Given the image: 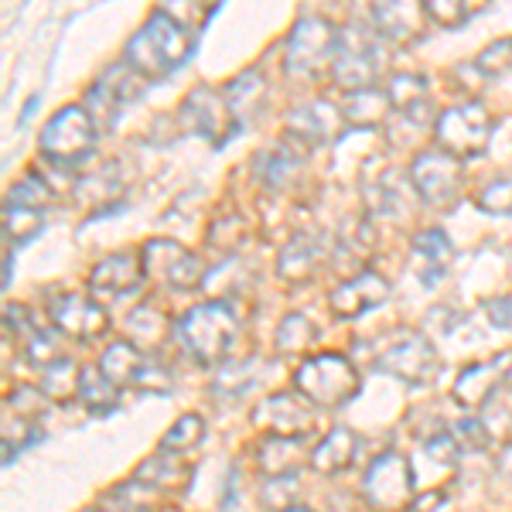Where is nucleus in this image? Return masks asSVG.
I'll return each instance as SVG.
<instances>
[{
  "mask_svg": "<svg viewBox=\"0 0 512 512\" xmlns=\"http://www.w3.org/2000/svg\"><path fill=\"white\" fill-rule=\"evenodd\" d=\"M294 386L318 410H338L359 393V373L345 355L321 352L301 362V369L294 373Z\"/></svg>",
  "mask_w": 512,
  "mask_h": 512,
  "instance_id": "nucleus-4",
  "label": "nucleus"
},
{
  "mask_svg": "<svg viewBox=\"0 0 512 512\" xmlns=\"http://www.w3.org/2000/svg\"><path fill=\"white\" fill-rule=\"evenodd\" d=\"M195 52V35L188 31V24L171 14L168 7H158L134 38L127 41V62L130 69L140 72L147 82L168 79L171 72H178L181 65L192 59Z\"/></svg>",
  "mask_w": 512,
  "mask_h": 512,
  "instance_id": "nucleus-1",
  "label": "nucleus"
},
{
  "mask_svg": "<svg viewBox=\"0 0 512 512\" xmlns=\"http://www.w3.org/2000/svg\"><path fill=\"white\" fill-rule=\"evenodd\" d=\"M144 280H147V270L137 253H113L93 267V274H89V291L96 297H127L140 291Z\"/></svg>",
  "mask_w": 512,
  "mask_h": 512,
  "instance_id": "nucleus-21",
  "label": "nucleus"
},
{
  "mask_svg": "<svg viewBox=\"0 0 512 512\" xmlns=\"http://www.w3.org/2000/svg\"><path fill=\"white\" fill-rule=\"evenodd\" d=\"M369 21H373L376 35L383 41L414 45V41L424 38L427 11H424V4H414V0H383V4H373Z\"/></svg>",
  "mask_w": 512,
  "mask_h": 512,
  "instance_id": "nucleus-19",
  "label": "nucleus"
},
{
  "mask_svg": "<svg viewBox=\"0 0 512 512\" xmlns=\"http://www.w3.org/2000/svg\"><path fill=\"white\" fill-rule=\"evenodd\" d=\"M335 48H338L335 24L308 14V18H301L294 24L291 38H287L284 69L291 72V76H311V72H318L325 62L335 59Z\"/></svg>",
  "mask_w": 512,
  "mask_h": 512,
  "instance_id": "nucleus-14",
  "label": "nucleus"
},
{
  "mask_svg": "<svg viewBox=\"0 0 512 512\" xmlns=\"http://www.w3.org/2000/svg\"><path fill=\"white\" fill-rule=\"evenodd\" d=\"M390 103L396 110L403 113L407 120H414L417 127H424V123L434 120V106H431V93H427V79L417 76V72H400V76H393L390 82Z\"/></svg>",
  "mask_w": 512,
  "mask_h": 512,
  "instance_id": "nucleus-27",
  "label": "nucleus"
},
{
  "mask_svg": "<svg viewBox=\"0 0 512 512\" xmlns=\"http://www.w3.org/2000/svg\"><path fill=\"white\" fill-rule=\"evenodd\" d=\"M485 315L492 318L495 328H512V297H492V301H485Z\"/></svg>",
  "mask_w": 512,
  "mask_h": 512,
  "instance_id": "nucleus-48",
  "label": "nucleus"
},
{
  "mask_svg": "<svg viewBox=\"0 0 512 512\" xmlns=\"http://www.w3.org/2000/svg\"><path fill=\"white\" fill-rule=\"evenodd\" d=\"M178 120L188 134L209 140L212 147H222L226 140H233L239 130H243L233 106H229V96L212 86H195L192 93L185 96V103L178 106Z\"/></svg>",
  "mask_w": 512,
  "mask_h": 512,
  "instance_id": "nucleus-7",
  "label": "nucleus"
},
{
  "mask_svg": "<svg viewBox=\"0 0 512 512\" xmlns=\"http://www.w3.org/2000/svg\"><path fill=\"white\" fill-rule=\"evenodd\" d=\"M226 96H229V106H233L239 127H246V123L263 117V106H267V82H263V76L256 69H246L226 86Z\"/></svg>",
  "mask_w": 512,
  "mask_h": 512,
  "instance_id": "nucleus-30",
  "label": "nucleus"
},
{
  "mask_svg": "<svg viewBox=\"0 0 512 512\" xmlns=\"http://www.w3.org/2000/svg\"><path fill=\"white\" fill-rule=\"evenodd\" d=\"M134 478L151 485L154 492H185L188 482H192V468H188L178 454L158 451L154 458H147L144 465L137 468Z\"/></svg>",
  "mask_w": 512,
  "mask_h": 512,
  "instance_id": "nucleus-29",
  "label": "nucleus"
},
{
  "mask_svg": "<svg viewBox=\"0 0 512 512\" xmlns=\"http://www.w3.org/2000/svg\"><path fill=\"white\" fill-rule=\"evenodd\" d=\"M130 332H140L144 338H151V345H158L164 332H168V318L161 315L158 308H151V304H140V308L130 315Z\"/></svg>",
  "mask_w": 512,
  "mask_h": 512,
  "instance_id": "nucleus-45",
  "label": "nucleus"
},
{
  "mask_svg": "<svg viewBox=\"0 0 512 512\" xmlns=\"http://www.w3.org/2000/svg\"><path fill=\"white\" fill-rule=\"evenodd\" d=\"M140 260H144V270L151 280H158L168 291H178V294H188V291H198L205 284V267L202 260L185 250L175 239H151L144 243L140 250Z\"/></svg>",
  "mask_w": 512,
  "mask_h": 512,
  "instance_id": "nucleus-9",
  "label": "nucleus"
},
{
  "mask_svg": "<svg viewBox=\"0 0 512 512\" xmlns=\"http://www.w3.org/2000/svg\"><path fill=\"white\" fill-rule=\"evenodd\" d=\"M79 379H82V369L76 366V359L65 355V359L52 362L48 369H41L38 390L52 403H69V400H79Z\"/></svg>",
  "mask_w": 512,
  "mask_h": 512,
  "instance_id": "nucleus-34",
  "label": "nucleus"
},
{
  "mask_svg": "<svg viewBox=\"0 0 512 512\" xmlns=\"http://www.w3.org/2000/svg\"><path fill=\"white\" fill-rule=\"evenodd\" d=\"M454 263V246L444 229H424V233L414 236V246H410V267H414V277L424 287H437L444 277H448Z\"/></svg>",
  "mask_w": 512,
  "mask_h": 512,
  "instance_id": "nucleus-23",
  "label": "nucleus"
},
{
  "mask_svg": "<svg viewBox=\"0 0 512 512\" xmlns=\"http://www.w3.org/2000/svg\"><path fill=\"white\" fill-rule=\"evenodd\" d=\"M308 437H263L260 451H256V465L267 478H284V475H297L301 461L308 458L311 461V451H308Z\"/></svg>",
  "mask_w": 512,
  "mask_h": 512,
  "instance_id": "nucleus-25",
  "label": "nucleus"
},
{
  "mask_svg": "<svg viewBox=\"0 0 512 512\" xmlns=\"http://www.w3.org/2000/svg\"><path fill=\"white\" fill-rule=\"evenodd\" d=\"M362 195H366V205L373 216H396V212H403L407 181L383 161H376L373 168L366 164V171H362Z\"/></svg>",
  "mask_w": 512,
  "mask_h": 512,
  "instance_id": "nucleus-24",
  "label": "nucleus"
},
{
  "mask_svg": "<svg viewBox=\"0 0 512 512\" xmlns=\"http://www.w3.org/2000/svg\"><path fill=\"white\" fill-rule=\"evenodd\" d=\"M260 379H263L260 359H236L219 369L216 383H212V393L222 396V400H243L253 386H260Z\"/></svg>",
  "mask_w": 512,
  "mask_h": 512,
  "instance_id": "nucleus-33",
  "label": "nucleus"
},
{
  "mask_svg": "<svg viewBox=\"0 0 512 512\" xmlns=\"http://www.w3.org/2000/svg\"><path fill=\"white\" fill-rule=\"evenodd\" d=\"M366 502L379 512H396L414 506V472L410 461L396 451H383L362 475Z\"/></svg>",
  "mask_w": 512,
  "mask_h": 512,
  "instance_id": "nucleus-12",
  "label": "nucleus"
},
{
  "mask_svg": "<svg viewBox=\"0 0 512 512\" xmlns=\"http://www.w3.org/2000/svg\"><path fill=\"white\" fill-rule=\"evenodd\" d=\"M328 243L315 233H294L277 256V277L287 284H304L325 267Z\"/></svg>",
  "mask_w": 512,
  "mask_h": 512,
  "instance_id": "nucleus-22",
  "label": "nucleus"
},
{
  "mask_svg": "<svg viewBox=\"0 0 512 512\" xmlns=\"http://www.w3.org/2000/svg\"><path fill=\"white\" fill-rule=\"evenodd\" d=\"M355 454H359V437L349 427H332L318 441V448H311V468L318 475H342L352 468Z\"/></svg>",
  "mask_w": 512,
  "mask_h": 512,
  "instance_id": "nucleus-26",
  "label": "nucleus"
},
{
  "mask_svg": "<svg viewBox=\"0 0 512 512\" xmlns=\"http://www.w3.org/2000/svg\"><path fill=\"white\" fill-rule=\"evenodd\" d=\"M475 69L482 72V76H506V72H512V38L492 41L475 59Z\"/></svg>",
  "mask_w": 512,
  "mask_h": 512,
  "instance_id": "nucleus-44",
  "label": "nucleus"
},
{
  "mask_svg": "<svg viewBox=\"0 0 512 512\" xmlns=\"http://www.w3.org/2000/svg\"><path fill=\"white\" fill-rule=\"evenodd\" d=\"M41 441V427L38 420H28L21 414H14V410H7L4 417V465H11V458L18 454L21 448H28V444Z\"/></svg>",
  "mask_w": 512,
  "mask_h": 512,
  "instance_id": "nucleus-38",
  "label": "nucleus"
},
{
  "mask_svg": "<svg viewBox=\"0 0 512 512\" xmlns=\"http://www.w3.org/2000/svg\"><path fill=\"white\" fill-rule=\"evenodd\" d=\"M318 342V325L308 315H287L277 328V352L280 355H308Z\"/></svg>",
  "mask_w": 512,
  "mask_h": 512,
  "instance_id": "nucleus-36",
  "label": "nucleus"
},
{
  "mask_svg": "<svg viewBox=\"0 0 512 512\" xmlns=\"http://www.w3.org/2000/svg\"><path fill=\"white\" fill-rule=\"evenodd\" d=\"M369 366L379 373H390L407 386H427L434 383L441 359H437L434 345L427 335L414 332V328H386V332L373 335L366 342Z\"/></svg>",
  "mask_w": 512,
  "mask_h": 512,
  "instance_id": "nucleus-2",
  "label": "nucleus"
},
{
  "mask_svg": "<svg viewBox=\"0 0 512 512\" xmlns=\"http://www.w3.org/2000/svg\"><path fill=\"white\" fill-rule=\"evenodd\" d=\"M424 451L431 454V458L437 461V465H444V468H451L454 461H458V454H461L458 441H454V434H451V431L427 437V441H424Z\"/></svg>",
  "mask_w": 512,
  "mask_h": 512,
  "instance_id": "nucleus-47",
  "label": "nucleus"
},
{
  "mask_svg": "<svg viewBox=\"0 0 512 512\" xmlns=\"http://www.w3.org/2000/svg\"><path fill=\"white\" fill-rule=\"evenodd\" d=\"M379 72H383V45H379L376 31L362 28V24H349V28L338 31L332 76L342 86V93L373 89Z\"/></svg>",
  "mask_w": 512,
  "mask_h": 512,
  "instance_id": "nucleus-5",
  "label": "nucleus"
},
{
  "mask_svg": "<svg viewBox=\"0 0 512 512\" xmlns=\"http://www.w3.org/2000/svg\"><path fill=\"white\" fill-rule=\"evenodd\" d=\"M287 512H315V509H304V506H297V509H287Z\"/></svg>",
  "mask_w": 512,
  "mask_h": 512,
  "instance_id": "nucleus-50",
  "label": "nucleus"
},
{
  "mask_svg": "<svg viewBox=\"0 0 512 512\" xmlns=\"http://www.w3.org/2000/svg\"><path fill=\"white\" fill-rule=\"evenodd\" d=\"M342 127H345V120L335 103H328V99H311V103L291 110V117L284 123V144L294 147L304 158L311 147L332 144V140L342 134Z\"/></svg>",
  "mask_w": 512,
  "mask_h": 512,
  "instance_id": "nucleus-15",
  "label": "nucleus"
},
{
  "mask_svg": "<svg viewBox=\"0 0 512 512\" xmlns=\"http://www.w3.org/2000/svg\"><path fill=\"white\" fill-rule=\"evenodd\" d=\"M96 147V120L86 106H62L41 130V154L62 168H76Z\"/></svg>",
  "mask_w": 512,
  "mask_h": 512,
  "instance_id": "nucleus-6",
  "label": "nucleus"
},
{
  "mask_svg": "<svg viewBox=\"0 0 512 512\" xmlns=\"http://www.w3.org/2000/svg\"><path fill=\"white\" fill-rule=\"evenodd\" d=\"M99 369L106 379H113L117 386H134L144 393H171L175 379L158 359H147L134 342H113L106 345V352L99 355Z\"/></svg>",
  "mask_w": 512,
  "mask_h": 512,
  "instance_id": "nucleus-11",
  "label": "nucleus"
},
{
  "mask_svg": "<svg viewBox=\"0 0 512 512\" xmlns=\"http://www.w3.org/2000/svg\"><path fill=\"white\" fill-rule=\"evenodd\" d=\"M236 328L239 321L233 315V308L226 301H209V304H198V308H192L178 321L175 338L198 366H219L233 352Z\"/></svg>",
  "mask_w": 512,
  "mask_h": 512,
  "instance_id": "nucleus-3",
  "label": "nucleus"
},
{
  "mask_svg": "<svg viewBox=\"0 0 512 512\" xmlns=\"http://www.w3.org/2000/svg\"><path fill=\"white\" fill-rule=\"evenodd\" d=\"M147 89V79L130 69L127 62H113L86 93V110L96 127H113L127 106H134Z\"/></svg>",
  "mask_w": 512,
  "mask_h": 512,
  "instance_id": "nucleus-10",
  "label": "nucleus"
},
{
  "mask_svg": "<svg viewBox=\"0 0 512 512\" xmlns=\"http://www.w3.org/2000/svg\"><path fill=\"white\" fill-rule=\"evenodd\" d=\"M410 185L420 195V202L434 205V209H451L465 188V171H461L458 158H451L441 147H431V151H420L410 164Z\"/></svg>",
  "mask_w": 512,
  "mask_h": 512,
  "instance_id": "nucleus-8",
  "label": "nucleus"
},
{
  "mask_svg": "<svg viewBox=\"0 0 512 512\" xmlns=\"http://www.w3.org/2000/svg\"><path fill=\"white\" fill-rule=\"evenodd\" d=\"M297 492H301V485H297V475H284V478H267V485H263V506L274 509V512H287V509H297L294 499Z\"/></svg>",
  "mask_w": 512,
  "mask_h": 512,
  "instance_id": "nucleus-43",
  "label": "nucleus"
},
{
  "mask_svg": "<svg viewBox=\"0 0 512 512\" xmlns=\"http://www.w3.org/2000/svg\"><path fill=\"white\" fill-rule=\"evenodd\" d=\"M41 229H45V212L38 209H14V205H4V239L7 246H24L31 243Z\"/></svg>",
  "mask_w": 512,
  "mask_h": 512,
  "instance_id": "nucleus-37",
  "label": "nucleus"
},
{
  "mask_svg": "<svg viewBox=\"0 0 512 512\" xmlns=\"http://www.w3.org/2000/svg\"><path fill=\"white\" fill-rule=\"evenodd\" d=\"M52 202V188H48V181L41 178V171H31V175H24L18 185H11V192H7V205H14V209H45V205Z\"/></svg>",
  "mask_w": 512,
  "mask_h": 512,
  "instance_id": "nucleus-39",
  "label": "nucleus"
},
{
  "mask_svg": "<svg viewBox=\"0 0 512 512\" xmlns=\"http://www.w3.org/2000/svg\"><path fill=\"white\" fill-rule=\"evenodd\" d=\"M475 205L489 216H506L512 219V175L506 178H495L485 188H478Z\"/></svg>",
  "mask_w": 512,
  "mask_h": 512,
  "instance_id": "nucleus-40",
  "label": "nucleus"
},
{
  "mask_svg": "<svg viewBox=\"0 0 512 512\" xmlns=\"http://www.w3.org/2000/svg\"><path fill=\"white\" fill-rule=\"evenodd\" d=\"M297 168H301V154L287 144L256 154V178L267 188H274V192H284V188L291 185L297 178Z\"/></svg>",
  "mask_w": 512,
  "mask_h": 512,
  "instance_id": "nucleus-32",
  "label": "nucleus"
},
{
  "mask_svg": "<svg viewBox=\"0 0 512 512\" xmlns=\"http://www.w3.org/2000/svg\"><path fill=\"white\" fill-rule=\"evenodd\" d=\"M338 110H342L345 127H379V123L390 117L393 103L386 89L373 86V89H359V93H345Z\"/></svg>",
  "mask_w": 512,
  "mask_h": 512,
  "instance_id": "nucleus-28",
  "label": "nucleus"
},
{
  "mask_svg": "<svg viewBox=\"0 0 512 512\" xmlns=\"http://www.w3.org/2000/svg\"><path fill=\"white\" fill-rule=\"evenodd\" d=\"M454 441H458V448H468V451H485L492 441V434L485 431V424L478 417H468L461 420V424H454Z\"/></svg>",
  "mask_w": 512,
  "mask_h": 512,
  "instance_id": "nucleus-46",
  "label": "nucleus"
},
{
  "mask_svg": "<svg viewBox=\"0 0 512 512\" xmlns=\"http://www.w3.org/2000/svg\"><path fill=\"white\" fill-rule=\"evenodd\" d=\"M444 502H448V495H444V492H427V495H420V499H414L410 512H437Z\"/></svg>",
  "mask_w": 512,
  "mask_h": 512,
  "instance_id": "nucleus-49",
  "label": "nucleus"
},
{
  "mask_svg": "<svg viewBox=\"0 0 512 512\" xmlns=\"http://www.w3.org/2000/svg\"><path fill=\"white\" fill-rule=\"evenodd\" d=\"M48 318L59 328V335L76 338V342H93V338L106 335V325H110L103 304L82 294H55L48 304Z\"/></svg>",
  "mask_w": 512,
  "mask_h": 512,
  "instance_id": "nucleus-17",
  "label": "nucleus"
},
{
  "mask_svg": "<svg viewBox=\"0 0 512 512\" xmlns=\"http://www.w3.org/2000/svg\"><path fill=\"white\" fill-rule=\"evenodd\" d=\"M512 376V352L492 355L485 362H475L454 383V400L468 410H482L495 393L506 386V379Z\"/></svg>",
  "mask_w": 512,
  "mask_h": 512,
  "instance_id": "nucleus-18",
  "label": "nucleus"
},
{
  "mask_svg": "<svg viewBox=\"0 0 512 512\" xmlns=\"http://www.w3.org/2000/svg\"><path fill=\"white\" fill-rule=\"evenodd\" d=\"M315 403H308L301 393H274L256 407L253 424L263 427V431L277 434V437H308L315 431L318 414Z\"/></svg>",
  "mask_w": 512,
  "mask_h": 512,
  "instance_id": "nucleus-16",
  "label": "nucleus"
},
{
  "mask_svg": "<svg viewBox=\"0 0 512 512\" xmlns=\"http://www.w3.org/2000/svg\"><path fill=\"white\" fill-rule=\"evenodd\" d=\"M79 400L86 403L89 414L96 417H110L120 410L123 396H120V386L113 379L103 376L99 366H86L82 369V379H79Z\"/></svg>",
  "mask_w": 512,
  "mask_h": 512,
  "instance_id": "nucleus-31",
  "label": "nucleus"
},
{
  "mask_svg": "<svg viewBox=\"0 0 512 512\" xmlns=\"http://www.w3.org/2000/svg\"><path fill=\"white\" fill-rule=\"evenodd\" d=\"M386 297H390L386 277L373 274V270H362V274H355L352 280L338 284L335 291L328 294V304H332V311L338 318L352 321V318H362L366 311H376L379 304H386Z\"/></svg>",
  "mask_w": 512,
  "mask_h": 512,
  "instance_id": "nucleus-20",
  "label": "nucleus"
},
{
  "mask_svg": "<svg viewBox=\"0 0 512 512\" xmlns=\"http://www.w3.org/2000/svg\"><path fill=\"white\" fill-rule=\"evenodd\" d=\"M24 352H28V359L35 362L38 369H48V366H52V362L65 359L59 335L45 332V328H35V335H31L28 342H24Z\"/></svg>",
  "mask_w": 512,
  "mask_h": 512,
  "instance_id": "nucleus-42",
  "label": "nucleus"
},
{
  "mask_svg": "<svg viewBox=\"0 0 512 512\" xmlns=\"http://www.w3.org/2000/svg\"><path fill=\"white\" fill-rule=\"evenodd\" d=\"M424 11H427V18L434 24H441V28H458V24H465L472 18L478 7L468 4V0H424Z\"/></svg>",
  "mask_w": 512,
  "mask_h": 512,
  "instance_id": "nucleus-41",
  "label": "nucleus"
},
{
  "mask_svg": "<svg viewBox=\"0 0 512 512\" xmlns=\"http://www.w3.org/2000/svg\"><path fill=\"white\" fill-rule=\"evenodd\" d=\"M205 434H209V424H205L202 414H181L175 424H171V431L164 434L161 451L185 458V454H192L195 448H202Z\"/></svg>",
  "mask_w": 512,
  "mask_h": 512,
  "instance_id": "nucleus-35",
  "label": "nucleus"
},
{
  "mask_svg": "<svg viewBox=\"0 0 512 512\" xmlns=\"http://www.w3.org/2000/svg\"><path fill=\"white\" fill-rule=\"evenodd\" d=\"M492 137V117L485 113L482 103H461L451 106L437 117V140H441V151H448L451 158L465 161L485 154Z\"/></svg>",
  "mask_w": 512,
  "mask_h": 512,
  "instance_id": "nucleus-13",
  "label": "nucleus"
}]
</instances>
